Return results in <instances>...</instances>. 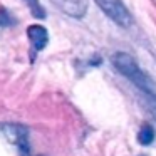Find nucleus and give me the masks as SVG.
<instances>
[{"mask_svg":"<svg viewBox=\"0 0 156 156\" xmlns=\"http://www.w3.org/2000/svg\"><path fill=\"white\" fill-rule=\"evenodd\" d=\"M0 134L9 143L19 146L24 153L29 151V129L25 126L15 122H4L0 124Z\"/></svg>","mask_w":156,"mask_h":156,"instance_id":"nucleus-3","label":"nucleus"},{"mask_svg":"<svg viewBox=\"0 0 156 156\" xmlns=\"http://www.w3.org/2000/svg\"><path fill=\"white\" fill-rule=\"evenodd\" d=\"M62 14L72 19H82L87 12V0H51Z\"/></svg>","mask_w":156,"mask_h":156,"instance_id":"nucleus-4","label":"nucleus"},{"mask_svg":"<svg viewBox=\"0 0 156 156\" xmlns=\"http://www.w3.org/2000/svg\"><path fill=\"white\" fill-rule=\"evenodd\" d=\"M24 2L30 7V12H32L34 17H37V19H44L45 17V12H44V9L41 7L39 0H24Z\"/></svg>","mask_w":156,"mask_h":156,"instance_id":"nucleus-7","label":"nucleus"},{"mask_svg":"<svg viewBox=\"0 0 156 156\" xmlns=\"http://www.w3.org/2000/svg\"><path fill=\"white\" fill-rule=\"evenodd\" d=\"M154 136L156 134H154L153 126L149 124V122H146V124L141 126V129H139V133H138V143L143 146H148L154 141Z\"/></svg>","mask_w":156,"mask_h":156,"instance_id":"nucleus-6","label":"nucleus"},{"mask_svg":"<svg viewBox=\"0 0 156 156\" xmlns=\"http://www.w3.org/2000/svg\"><path fill=\"white\" fill-rule=\"evenodd\" d=\"M111 62L119 74H122L141 92H144L146 96H149L156 101V84L151 81V77L146 72L141 71V67L138 66V62L133 55L126 54V52H116L111 57Z\"/></svg>","mask_w":156,"mask_h":156,"instance_id":"nucleus-1","label":"nucleus"},{"mask_svg":"<svg viewBox=\"0 0 156 156\" xmlns=\"http://www.w3.org/2000/svg\"><path fill=\"white\" fill-rule=\"evenodd\" d=\"M0 25L2 27H9V25H14V19L10 17L7 9L0 7Z\"/></svg>","mask_w":156,"mask_h":156,"instance_id":"nucleus-8","label":"nucleus"},{"mask_svg":"<svg viewBox=\"0 0 156 156\" xmlns=\"http://www.w3.org/2000/svg\"><path fill=\"white\" fill-rule=\"evenodd\" d=\"M94 2L119 27H129L133 24V17L126 9V5L122 4V0H94Z\"/></svg>","mask_w":156,"mask_h":156,"instance_id":"nucleus-2","label":"nucleus"},{"mask_svg":"<svg viewBox=\"0 0 156 156\" xmlns=\"http://www.w3.org/2000/svg\"><path fill=\"white\" fill-rule=\"evenodd\" d=\"M27 35H29V39H30V42H32V45H34L35 51H42L49 42L47 30L39 24L30 25V27L27 29Z\"/></svg>","mask_w":156,"mask_h":156,"instance_id":"nucleus-5","label":"nucleus"}]
</instances>
